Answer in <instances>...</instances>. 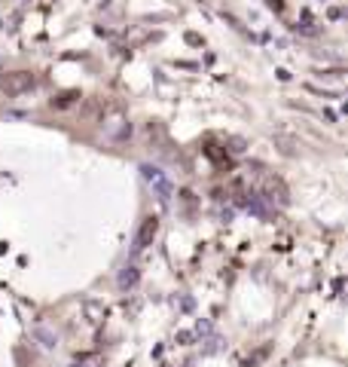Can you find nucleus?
<instances>
[{
    "instance_id": "1",
    "label": "nucleus",
    "mask_w": 348,
    "mask_h": 367,
    "mask_svg": "<svg viewBox=\"0 0 348 367\" xmlns=\"http://www.w3.org/2000/svg\"><path fill=\"white\" fill-rule=\"evenodd\" d=\"M34 74L31 70H10V74L0 77V89L6 92V95H25V92L34 89Z\"/></svg>"
},
{
    "instance_id": "2",
    "label": "nucleus",
    "mask_w": 348,
    "mask_h": 367,
    "mask_svg": "<svg viewBox=\"0 0 348 367\" xmlns=\"http://www.w3.org/2000/svg\"><path fill=\"white\" fill-rule=\"evenodd\" d=\"M156 232H159V221L156 217H147L144 224H141V230H138V239H134V248L138 251H144L147 245L156 239Z\"/></svg>"
},
{
    "instance_id": "3",
    "label": "nucleus",
    "mask_w": 348,
    "mask_h": 367,
    "mask_svg": "<svg viewBox=\"0 0 348 367\" xmlns=\"http://www.w3.org/2000/svg\"><path fill=\"white\" fill-rule=\"evenodd\" d=\"M76 98H80V95H76V92H65V95H59L52 104H55V108H68V104H74Z\"/></svg>"
}]
</instances>
